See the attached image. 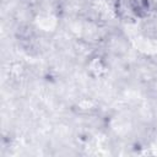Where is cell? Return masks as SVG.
<instances>
[{
    "label": "cell",
    "instance_id": "1",
    "mask_svg": "<svg viewBox=\"0 0 157 157\" xmlns=\"http://www.w3.org/2000/svg\"><path fill=\"white\" fill-rule=\"evenodd\" d=\"M148 10H156L157 9V0H146Z\"/></svg>",
    "mask_w": 157,
    "mask_h": 157
}]
</instances>
